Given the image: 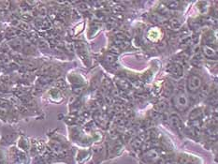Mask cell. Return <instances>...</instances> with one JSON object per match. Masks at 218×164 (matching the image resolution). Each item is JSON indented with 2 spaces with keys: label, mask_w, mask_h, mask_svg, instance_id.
Segmentation results:
<instances>
[{
  "label": "cell",
  "mask_w": 218,
  "mask_h": 164,
  "mask_svg": "<svg viewBox=\"0 0 218 164\" xmlns=\"http://www.w3.org/2000/svg\"><path fill=\"white\" fill-rule=\"evenodd\" d=\"M201 79L196 75H190L188 77L187 82H186V88L189 93H196L199 90V88L201 86Z\"/></svg>",
  "instance_id": "obj_2"
},
{
  "label": "cell",
  "mask_w": 218,
  "mask_h": 164,
  "mask_svg": "<svg viewBox=\"0 0 218 164\" xmlns=\"http://www.w3.org/2000/svg\"><path fill=\"white\" fill-rule=\"evenodd\" d=\"M172 104L176 111L183 113L185 110H187L190 101H189V99L186 95L183 92H180L172 98Z\"/></svg>",
  "instance_id": "obj_1"
},
{
  "label": "cell",
  "mask_w": 218,
  "mask_h": 164,
  "mask_svg": "<svg viewBox=\"0 0 218 164\" xmlns=\"http://www.w3.org/2000/svg\"><path fill=\"white\" fill-rule=\"evenodd\" d=\"M161 31L159 28H152L151 30L148 32V38L153 41L158 40L161 38Z\"/></svg>",
  "instance_id": "obj_3"
},
{
  "label": "cell",
  "mask_w": 218,
  "mask_h": 164,
  "mask_svg": "<svg viewBox=\"0 0 218 164\" xmlns=\"http://www.w3.org/2000/svg\"><path fill=\"white\" fill-rule=\"evenodd\" d=\"M203 53H204V55L207 58L213 59L216 57V53L214 52V50L212 47H209V46H204L203 47Z\"/></svg>",
  "instance_id": "obj_4"
}]
</instances>
